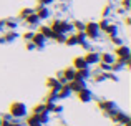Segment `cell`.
<instances>
[{
    "instance_id": "obj_1",
    "label": "cell",
    "mask_w": 131,
    "mask_h": 126,
    "mask_svg": "<svg viewBox=\"0 0 131 126\" xmlns=\"http://www.w3.org/2000/svg\"><path fill=\"white\" fill-rule=\"evenodd\" d=\"M50 27L53 32L57 33H63V35H68V33L73 32V27H71L70 22H67V20H61V18H53L50 22Z\"/></svg>"
},
{
    "instance_id": "obj_2",
    "label": "cell",
    "mask_w": 131,
    "mask_h": 126,
    "mask_svg": "<svg viewBox=\"0 0 131 126\" xmlns=\"http://www.w3.org/2000/svg\"><path fill=\"white\" fill-rule=\"evenodd\" d=\"M8 111H10L8 114L12 118H23L27 114V106H25V103H22V101H13V103L10 105Z\"/></svg>"
},
{
    "instance_id": "obj_3",
    "label": "cell",
    "mask_w": 131,
    "mask_h": 126,
    "mask_svg": "<svg viewBox=\"0 0 131 126\" xmlns=\"http://www.w3.org/2000/svg\"><path fill=\"white\" fill-rule=\"evenodd\" d=\"M83 33L86 35L88 40H98L100 38V28H98V23L96 22H88L85 23V28H83Z\"/></svg>"
},
{
    "instance_id": "obj_4",
    "label": "cell",
    "mask_w": 131,
    "mask_h": 126,
    "mask_svg": "<svg viewBox=\"0 0 131 126\" xmlns=\"http://www.w3.org/2000/svg\"><path fill=\"white\" fill-rule=\"evenodd\" d=\"M115 58H118V60H121L123 63H125V60H128V58H131V50H129V47L128 45H118L115 48Z\"/></svg>"
},
{
    "instance_id": "obj_5",
    "label": "cell",
    "mask_w": 131,
    "mask_h": 126,
    "mask_svg": "<svg viewBox=\"0 0 131 126\" xmlns=\"http://www.w3.org/2000/svg\"><path fill=\"white\" fill-rule=\"evenodd\" d=\"M110 118H111L115 123L118 124H123V126H131V121H129V116L126 113H123V111H113L111 114H110Z\"/></svg>"
},
{
    "instance_id": "obj_6",
    "label": "cell",
    "mask_w": 131,
    "mask_h": 126,
    "mask_svg": "<svg viewBox=\"0 0 131 126\" xmlns=\"http://www.w3.org/2000/svg\"><path fill=\"white\" fill-rule=\"evenodd\" d=\"M98 108L103 111L105 116H110V114L116 110V105H115V101H111V100H100L98 101Z\"/></svg>"
},
{
    "instance_id": "obj_7",
    "label": "cell",
    "mask_w": 131,
    "mask_h": 126,
    "mask_svg": "<svg viewBox=\"0 0 131 126\" xmlns=\"http://www.w3.org/2000/svg\"><path fill=\"white\" fill-rule=\"evenodd\" d=\"M77 98L81 101V103H90L93 100V91L90 88H83V90L77 91Z\"/></svg>"
},
{
    "instance_id": "obj_8",
    "label": "cell",
    "mask_w": 131,
    "mask_h": 126,
    "mask_svg": "<svg viewBox=\"0 0 131 126\" xmlns=\"http://www.w3.org/2000/svg\"><path fill=\"white\" fill-rule=\"evenodd\" d=\"M30 42L35 45V48H38V50H42L45 48V43H47V38L42 35V33H38V32H35L33 33V37H32V40Z\"/></svg>"
},
{
    "instance_id": "obj_9",
    "label": "cell",
    "mask_w": 131,
    "mask_h": 126,
    "mask_svg": "<svg viewBox=\"0 0 131 126\" xmlns=\"http://www.w3.org/2000/svg\"><path fill=\"white\" fill-rule=\"evenodd\" d=\"M33 12L37 13V17H38L40 20H47V18H50V8L48 7H43V5H37L35 8H33Z\"/></svg>"
},
{
    "instance_id": "obj_10",
    "label": "cell",
    "mask_w": 131,
    "mask_h": 126,
    "mask_svg": "<svg viewBox=\"0 0 131 126\" xmlns=\"http://www.w3.org/2000/svg\"><path fill=\"white\" fill-rule=\"evenodd\" d=\"M68 86H70V90H71V93H77V91H80V90H83V88H86V81L85 80H71V81H68Z\"/></svg>"
},
{
    "instance_id": "obj_11",
    "label": "cell",
    "mask_w": 131,
    "mask_h": 126,
    "mask_svg": "<svg viewBox=\"0 0 131 126\" xmlns=\"http://www.w3.org/2000/svg\"><path fill=\"white\" fill-rule=\"evenodd\" d=\"M83 58H85V62H86L88 66H90V65H96V63L100 62V53L95 52V50H90V52L83 56Z\"/></svg>"
},
{
    "instance_id": "obj_12",
    "label": "cell",
    "mask_w": 131,
    "mask_h": 126,
    "mask_svg": "<svg viewBox=\"0 0 131 126\" xmlns=\"http://www.w3.org/2000/svg\"><path fill=\"white\" fill-rule=\"evenodd\" d=\"M17 37H18V33H17L15 30H7V32L0 37V43H10V42H13Z\"/></svg>"
},
{
    "instance_id": "obj_13",
    "label": "cell",
    "mask_w": 131,
    "mask_h": 126,
    "mask_svg": "<svg viewBox=\"0 0 131 126\" xmlns=\"http://www.w3.org/2000/svg\"><path fill=\"white\" fill-rule=\"evenodd\" d=\"M70 95H71V90H70V86H68V83L61 85V86L58 88V91H57L58 100H65V98H68Z\"/></svg>"
},
{
    "instance_id": "obj_14",
    "label": "cell",
    "mask_w": 131,
    "mask_h": 126,
    "mask_svg": "<svg viewBox=\"0 0 131 126\" xmlns=\"http://www.w3.org/2000/svg\"><path fill=\"white\" fill-rule=\"evenodd\" d=\"M23 20H25V23H27L28 27H37L40 22H42V20H40L38 17H37V13H35V12H33V13H30L28 17H25Z\"/></svg>"
},
{
    "instance_id": "obj_15",
    "label": "cell",
    "mask_w": 131,
    "mask_h": 126,
    "mask_svg": "<svg viewBox=\"0 0 131 126\" xmlns=\"http://www.w3.org/2000/svg\"><path fill=\"white\" fill-rule=\"evenodd\" d=\"M90 76H91V73H90V68H83V70H75V78H77V80H85V81H86Z\"/></svg>"
},
{
    "instance_id": "obj_16",
    "label": "cell",
    "mask_w": 131,
    "mask_h": 126,
    "mask_svg": "<svg viewBox=\"0 0 131 126\" xmlns=\"http://www.w3.org/2000/svg\"><path fill=\"white\" fill-rule=\"evenodd\" d=\"M115 55L113 53H110V52H103V53H100V62H103V63H106V65H111L113 62H115Z\"/></svg>"
},
{
    "instance_id": "obj_17",
    "label": "cell",
    "mask_w": 131,
    "mask_h": 126,
    "mask_svg": "<svg viewBox=\"0 0 131 126\" xmlns=\"http://www.w3.org/2000/svg\"><path fill=\"white\" fill-rule=\"evenodd\" d=\"M61 75H63V78H65V81H71V80H75V68L73 66H68V68H65V70H61Z\"/></svg>"
},
{
    "instance_id": "obj_18",
    "label": "cell",
    "mask_w": 131,
    "mask_h": 126,
    "mask_svg": "<svg viewBox=\"0 0 131 126\" xmlns=\"http://www.w3.org/2000/svg\"><path fill=\"white\" fill-rule=\"evenodd\" d=\"M47 86H48V90L58 91V88L61 86V83H60V81H58L55 76H50V78H47Z\"/></svg>"
},
{
    "instance_id": "obj_19",
    "label": "cell",
    "mask_w": 131,
    "mask_h": 126,
    "mask_svg": "<svg viewBox=\"0 0 131 126\" xmlns=\"http://www.w3.org/2000/svg\"><path fill=\"white\" fill-rule=\"evenodd\" d=\"M73 68L75 70H83V68H88L86 62H85L83 56H77V58H73Z\"/></svg>"
},
{
    "instance_id": "obj_20",
    "label": "cell",
    "mask_w": 131,
    "mask_h": 126,
    "mask_svg": "<svg viewBox=\"0 0 131 126\" xmlns=\"http://www.w3.org/2000/svg\"><path fill=\"white\" fill-rule=\"evenodd\" d=\"M38 33H42V35H43L47 40H48V38H53V35H55V32H53V30H51L48 25L40 27V28H38Z\"/></svg>"
},
{
    "instance_id": "obj_21",
    "label": "cell",
    "mask_w": 131,
    "mask_h": 126,
    "mask_svg": "<svg viewBox=\"0 0 131 126\" xmlns=\"http://www.w3.org/2000/svg\"><path fill=\"white\" fill-rule=\"evenodd\" d=\"M27 126H43V124L40 123L37 114H30V116H27Z\"/></svg>"
},
{
    "instance_id": "obj_22",
    "label": "cell",
    "mask_w": 131,
    "mask_h": 126,
    "mask_svg": "<svg viewBox=\"0 0 131 126\" xmlns=\"http://www.w3.org/2000/svg\"><path fill=\"white\" fill-rule=\"evenodd\" d=\"M105 33H106V35H108V37H113V35H118V25H116V23H110V25L106 27Z\"/></svg>"
},
{
    "instance_id": "obj_23",
    "label": "cell",
    "mask_w": 131,
    "mask_h": 126,
    "mask_svg": "<svg viewBox=\"0 0 131 126\" xmlns=\"http://www.w3.org/2000/svg\"><path fill=\"white\" fill-rule=\"evenodd\" d=\"M17 27H18V23H17L15 20H12V18L3 20V28H7V30H17Z\"/></svg>"
},
{
    "instance_id": "obj_24",
    "label": "cell",
    "mask_w": 131,
    "mask_h": 126,
    "mask_svg": "<svg viewBox=\"0 0 131 126\" xmlns=\"http://www.w3.org/2000/svg\"><path fill=\"white\" fill-rule=\"evenodd\" d=\"M95 83H101V81L106 80V71H98V73H95L93 76H90Z\"/></svg>"
},
{
    "instance_id": "obj_25",
    "label": "cell",
    "mask_w": 131,
    "mask_h": 126,
    "mask_svg": "<svg viewBox=\"0 0 131 126\" xmlns=\"http://www.w3.org/2000/svg\"><path fill=\"white\" fill-rule=\"evenodd\" d=\"M65 45H67V47H75V45H78L75 33H68V35H67V38H65Z\"/></svg>"
},
{
    "instance_id": "obj_26",
    "label": "cell",
    "mask_w": 131,
    "mask_h": 126,
    "mask_svg": "<svg viewBox=\"0 0 131 126\" xmlns=\"http://www.w3.org/2000/svg\"><path fill=\"white\" fill-rule=\"evenodd\" d=\"M30 13H33V8H30V7H23V8L18 12V17H20V18H25V17H28Z\"/></svg>"
},
{
    "instance_id": "obj_27",
    "label": "cell",
    "mask_w": 131,
    "mask_h": 126,
    "mask_svg": "<svg viewBox=\"0 0 131 126\" xmlns=\"http://www.w3.org/2000/svg\"><path fill=\"white\" fill-rule=\"evenodd\" d=\"M71 27H73L77 32H83L85 23H83V22H80V20H75V22H71Z\"/></svg>"
},
{
    "instance_id": "obj_28",
    "label": "cell",
    "mask_w": 131,
    "mask_h": 126,
    "mask_svg": "<svg viewBox=\"0 0 131 126\" xmlns=\"http://www.w3.org/2000/svg\"><path fill=\"white\" fill-rule=\"evenodd\" d=\"M111 12H113V7L111 5H105V7H103V10H101L103 18H108V17L111 15Z\"/></svg>"
},
{
    "instance_id": "obj_29",
    "label": "cell",
    "mask_w": 131,
    "mask_h": 126,
    "mask_svg": "<svg viewBox=\"0 0 131 126\" xmlns=\"http://www.w3.org/2000/svg\"><path fill=\"white\" fill-rule=\"evenodd\" d=\"M32 113H33V114L47 113V111H45V105H43V103H42V105H35V106H33V110H32Z\"/></svg>"
},
{
    "instance_id": "obj_30",
    "label": "cell",
    "mask_w": 131,
    "mask_h": 126,
    "mask_svg": "<svg viewBox=\"0 0 131 126\" xmlns=\"http://www.w3.org/2000/svg\"><path fill=\"white\" fill-rule=\"evenodd\" d=\"M110 25V18H103V20H100V23H98V28H100V32H105L106 30V27Z\"/></svg>"
},
{
    "instance_id": "obj_31",
    "label": "cell",
    "mask_w": 131,
    "mask_h": 126,
    "mask_svg": "<svg viewBox=\"0 0 131 126\" xmlns=\"http://www.w3.org/2000/svg\"><path fill=\"white\" fill-rule=\"evenodd\" d=\"M65 38H67V35H63V33H57V32H55V35H53V38H51V40H55L57 43H65Z\"/></svg>"
},
{
    "instance_id": "obj_32",
    "label": "cell",
    "mask_w": 131,
    "mask_h": 126,
    "mask_svg": "<svg viewBox=\"0 0 131 126\" xmlns=\"http://www.w3.org/2000/svg\"><path fill=\"white\" fill-rule=\"evenodd\" d=\"M57 100H58V96H57V91H55V90H50V93L47 95V100H45V101H53V103H55Z\"/></svg>"
},
{
    "instance_id": "obj_33",
    "label": "cell",
    "mask_w": 131,
    "mask_h": 126,
    "mask_svg": "<svg viewBox=\"0 0 131 126\" xmlns=\"http://www.w3.org/2000/svg\"><path fill=\"white\" fill-rule=\"evenodd\" d=\"M110 40H111V43L113 45H123V38L121 37H118V35H113V37H110Z\"/></svg>"
},
{
    "instance_id": "obj_34",
    "label": "cell",
    "mask_w": 131,
    "mask_h": 126,
    "mask_svg": "<svg viewBox=\"0 0 131 126\" xmlns=\"http://www.w3.org/2000/svg\"><path fill=\"white\" fill-rule=\"evenodd\" d=\"M121 8L125 10V12H128L131 8V0H121Z\"/></svg>"
},
{
    "instance_id": "obj_35",
    "label": "cell",
    "mask_w": 131,
    "mask_h": 126,
    "mask_svg": "<svg viewBox=\"0 0 131 126\" xmlns=\"http://www.w3.org/2000/svg\"><path fill=\"white\" fill-rule=\"evenodd\" d=\"M98 65H100V70L101 71H111V65H106L103 62H98Z\"/></svg>"
},
{
    "instance_id": "obj_36",
    "label": "cell",
    "mask_w": 131,
    "mask_h": 126,
    "mask_svg": "<svg viewBox=\"0 0 131 126\" xmlns=\"http://www.w3.org/2000/svg\"><path fill=\"white\" fill-rule=\"evenodd\" d=\"M33 33H35V32H32V30H27V32L22 35L23 40H28V42H30V40H32V37H33Z\"/></svg>"
},
{
    "instance_id": "obj_37",
    "label": "cell",
    "mask_w": 131,
    "mask_h": 126,
    "mask_svg": "<svg viewBox=\"0 0 131 126\" xmlns=\"http://www.w3.org/2000/svg\"><path fill=\"white\" fill-rule=\"evenodd\" d=\"M53 3V0H37V5H43V7H48Z\"/></svg>"
},
{
    "instance_id": "obj_38",
    "label": "cell",
    "mask_w": 131,
    "mask_h": 126,
    "mask_svg": "<svg viewBox=\"0 0 131 126\" xmlns=\"http://www.w3.org/2000/svg\"><path fill=\"white\" fill-rule=\"evenodd\" d=\"M61 111H63V106L61 105H55V110H53V113H57V114H60Z\"/></svg>"
},
{
    "instance_id": "obj_39",
    "label": "cell",
    "mask_w": 131,
    "mask_h": 126,
    "mask_svg": "<svg viewBox=\"0 0 131 126\" xmlns=\"http://www.w3.org/2000/svg\"><path fill=\"white\" fill-rule=\"evenodd\" d=\"M25 48L28 50V52H32V50H35V45H33L32 42H28V43H27V45H25Z\"/></svg>"
},
{
    "instance_id": "obj_40",
    "label": "cell",
    "mask_w": 131,
    "mask_h": 126,
    "mask_svg": "<svg viewBox=\"0 0 131 126\" xmlns=\"http://www.w3.org/2000/svg\"><path fill=\"white\" fill-rule=\"evenodd\" d=\"M123 20H125V25H126V27H129V25H131V17H125Z\"/></svg>"
},
{
    "instance_id": "obj_41",
    "label": "cell",
    "mask_w": 131,
    "mask_h": 126,
    "mask_svg": "<svg viewBox=\"0 0 131 126\" xmlns=\"http://www.w3.org/2000/svg\"><path fill=\"white\" fill-rule=\"evenodd\" d=\"M116 13H119V15H121V13H125V10H123V8H116Z\"/></svg>"
},
{
    "instance_id": "obj_42",
    "label": "cell",
    "mask_w": 131,
    "mask_h": 126,
    "mask_svg": "<svg viewBox=\"0 0 131 126\" xmlns=\"http://www.w3.org/2000/svg\"><path fill=\"white\" fill-rule=\"evenodd\" d=\"M8 126H22V124H20V123H12V121H10Z\"/></svg>"
},
{
    "instance_id": "obj_43",
    "label": "cell",
    "mask_w": 131,
    "mask_h": 126,
    "mask_svg": "<svg viewBox=\"0 0 131 126\" xmlns=\"http://www.w3.org/2000/svg\"><path fill=\"white\" fill-rule=\"evenodd\" d=\"M3 30V20H0V32Z\"/></svg>"
},
{
    "instance_id": "obj_44",
    "label": "cell",
    "mask_w": 131,
    "mask_h": 126,
    "mask_svg": "<svg viewBox=\"0 0 131 126\" xmlns=\"http://www.w3.org/2000/svg\"><path fill=\"white\" fill-rule=\"evenodd\" d=\"M53 2H61V0H53Z\"/></svg>"
},
{
    "instance_id": "obj_45",
    "label": "cell",
    "mask_w": 131,
    "mask_h": 126,
    "mask_svg": "<svg viewBox=\"0 0 131 126\" xmlns=\"http://www.w3.org/2000/svg\"><path fill=\"white\" fill-rule=\"evenodd\" d=\"M63 126H67V124H63Z\"/></svg>"
},
{
    "instance_id": "obj_46",
    "label": "cell",
    "mask_w": 131,
    "mask_h": 126,
    "mask_svg": "<svg viewBox=\"0 0 131 126\" xmlns=\"http://www.w3.org/2000/svg\"><path fill=\"white\" fill-rule=\"evenodd\" d=\"M0 120H2V118H0Z\"/></svg>"
}]
</instances>
